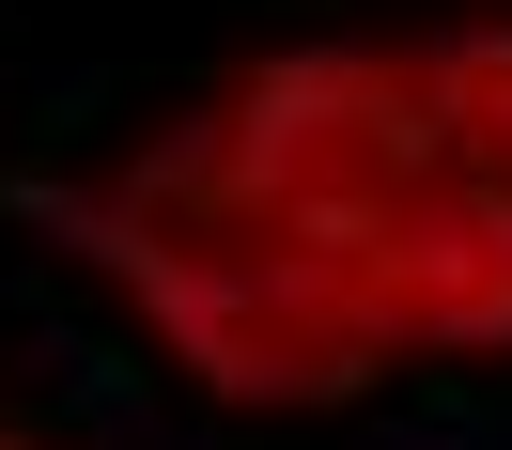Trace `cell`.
<instances>
[{
	"instance_id": "cell-2",
	"label": "cell",
	"mask_w": 512,
	"mask_h": 450,
	"mask_svg": "<svg viewBox=\"0 0 512 450\" xmlns=\"http://www.w3.org/2000/svg\"><path fill=\"white\" fill-rule=\"evenodd\" d=\"M125 171H156V187L280 233L326 280L388 202H419L450 171V125H435V94H419V32H295V47L218 63L156 140H125Z\"/></svg>"
},
{
	"instance_id": "cell-5",
	"label": "cell",
	"mask_w": 512,
	"mask_h": 450,
	"mask_svg": "<svg viewBox=\"0 0 512 450\" xmlns=\"http://www.w3.org/2000/svg\"><path fill=\"white\" fill-rule=\"evenodd\" d=\"M0 450H63V435H32V419H0Z\"/></svg>"
},
{
	"instance_id": "cell-3",
	"label": "cell",
	"mask_w": 512,
	"mask_h": 450,
	"mask_svg": "<svg viewBox=\"0 0 512 450\" xmlns=\"http://www.w3.org/2000/svg\"><path fill=\"white\" fill-rule=\"evenodd\" d=\"M326 280H342V311L373 326L388 373H497L512 357V187L435 171V187L388 202Z\"/></svg>"
},
{
	"instance_id": "cell-4",
	"label": "cell",
	"mask_w": 512,
	"mask_h": 450,
	"mask_svg": "<svg viewBox=\"0 0 512 450\" xmlns=\"http://www.w3.org/2000/svg\"><path fill=\"white\" fill-rule=\"evenodd\" d=\"M419 94L450 125V171L512 187V16H435L419 32Z\"/></svg>"
},
{
	"instance_id": "cell-1",
	"label": "cell",
	"mask_w": 512,
	"mask_h": 450,
	"mask_svg": "<svg viewBox=\"0 0 512 450\" xmlns=\"http://www.w3.org/2000/svg\"><path fill=\"white\" fill-rule=\"evenodd\" d=\"M32 233L202 388V404H233V419H342V404H373V388H388L373 326H357L342 295L280 249V233L218 218V202L156 187V171H125V156L78 171V187H47Z\"/></svg>"
}]
</instances>
